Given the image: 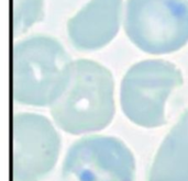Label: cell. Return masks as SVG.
<instances>
[{"mask_svg":"<svg viewBox=\"0 0 188 181\" xmlns=\"http://www.w3.org/2000/svg\"><path fill=\"white\" fill-rule=\"evenodd\" d=\"M50 112L55 124L72 135L106 128L116 112L111 72L91 59L74 61L66 89L50 107Z\"/></svg>","mask_w":188,"mask_h":181,"instance_id":"6da1fadb","label":"cell"},{"mask_svg":"<svg viewBox=\"0 0 188 181\" xmlns=\"http://www.w3.org/2000/svg\"><path fill=\"white\" fill-rule=\"evenodd\" d=\"M72 61L56 38L36 34L12 49V96L20 104L51 107L70 81Z\"/></svg>","mask_w":188,"mask_h":181,"instance_id":"7a4b0ae2","label":"cell"},{"mask_svg":"<svg viewBox=\"0 0 188 181\" xmlns=\"http://www.w3.org/2000/svg\"><path fill=\"white\" fill-rule=\"evenodd\" d=\"M183 82L182 72L170 61L165 59L139 61L130 67L121 81L122 112L138 126L161 128L166 123V102Z\"/></svg>","mask_w":188,"mask_h":181,"instance_id":"3957f363","label":"cell"},{"mask_svg":"<svg viewBox=\"0 0 188 181\" xmlns=\"http://www.w3.org/2000/svg\"><path fill=\"white\" fill-rule=\"evenodd\" d=\"M123 26L142 52L165 55L188 43V0H126Z\"/></svg>","mask_w":188,"mask_h":181,"instance_id":"277c9868","label":"cell"},{"mask_svg":"<svg viewBox=\"0 0 188 181\" xmlns=\"http://www.w3.org/2000/svg\"><path fill=\"white\" fill-rule=\"evenodd\" d=\"M63 181H134L135 159L130 148L114 136L90 135L67 151Z\"/></svg>","mask_w":188,"mask_h":181,"instance_id":"5b68a950","label":"cell"},{"mask_svg":"<svg viewBox=\"0 0 188 181\" xmlns=\"http://www.w3.org/2000/svg\"><path fill=\"white\" fill-rule=\"evenodd\" d=\"M61 136L46 116L22 112L12 119L13 181H42L57 163Z\"/></svg>","mask_w":188,"mask_h":181,"instance_id":"8992f818","label":"cell"},{"mask_svg":"<svg viewBox=\"0 0 188 181\" xmlns=\"http://www.w3.org/2000/svg\"><path fill=\"white\" fill-rule=\"evenodd\" d=\"M123 15V0H89L68 20L67 35L78 51H98L117 36Z\"/></svg>","mask_w":188,"mask_h":181,"instance_id":"52a82bcc","label":"cell"},{"mask_svg":"<svg viewBox=\"0 0 188 181\" xmlns=\"http://www.w3.org/2000/svg\"><path fill=\"white\" fill-rule=\"evenodd\" d=\"M146 181H188V109L163 140Z\"/></svg>","mask_w":188,"mask_h":181,"instance_id":"ba28073f","label":"cell"},{"mask_svg":"<svg viewBox=\"0 0 188 181\" xmlns=\"http://www.w3.org/2000/svg\"><path fill=\"white\" fill-rule=\"evenodd\" d=\"M44 0H12V32L19 36L42 21Z\"/></svg>","mask_w":188,"mask_h":181,"instance_id":"9c48e42d","label":"cell"}]
</instances>
